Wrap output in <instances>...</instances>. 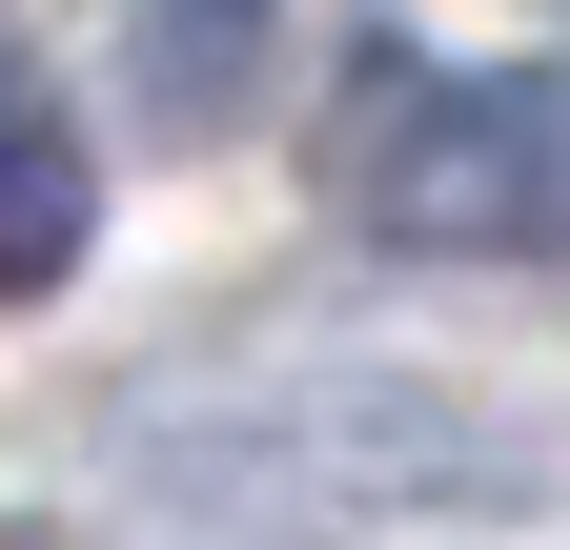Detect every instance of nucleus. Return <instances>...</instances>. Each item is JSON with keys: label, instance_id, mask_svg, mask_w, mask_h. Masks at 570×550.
Wrapping results in <instances>:
<instances>
[{"label": "nucleus", "instance_id": "obj_2", "mask_svg": "<svg viewBox=\"0 0 570 550\" xmlns=\"http://www.w3.org/2000/svg\"><path fill=\"white\" fill-rule=\"evenodd\" d=\"M82 245H102V164L61 122V82L21 61V21H0V306H61Z\"/></svg>", "mask_w": 570, "mask_h": 550}, {"label": "nucleus", "instance_id": "obj_1", "mask_svg": "<svg viewBox=\"0 0 570 550\" xmlns=\"http://www.w3.org/2000/svg\"><path fill=\"white\" fill-rule=\"evenodd\" d=\"M326 184L367 204L387 245L570 265V61H428V41H367L346 102H326Z\"/></svg>", "mask_w": 570, "mask_h": 550}]
</instances>
